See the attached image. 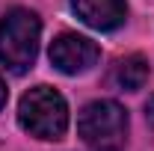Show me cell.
Returning a JSON list of instances; mask_svg holds the SVG:
<instances>
[{"label": "cell", "mask_w": 154, "mask_h": 151, "mask_svg": "<svg viewBox=\"0 0 154 151\" xmlns=\"http://www.w3.org/2000/svg\"><path fill=\"white\" fill-rule=\"evenodd\" d=\"M38 36H42V21L30 9H12L0 21V62L12 71L24 74L33 68L38 54Z\"/></svg>", "instance_id": "obj_1"}, {"label": "cell", "mask_w": 154, "mask_h": 151, "mask_svg": "<svg viewBox=\"0 0 154 151\" xmlns=\"http://www.w3.org/2000/svg\"><path fill=\"white\" fill-rule=\"evenodd\" d=\"M145 119H148V125L154 128V95L148 98V104H145Z\"/></svg>", "instance_id": "obj_7"}, {"label": "cell", "mask_w": 154, "mask_h": 151, "mask_svg": "<svg viewBox=\"0 0 154 151\" xmlns=\"http://www.w3.org/2000/svg\"><path fill=\"white\" fill-rule=\"evenodd\" d=\"M148 74H151V65L142 54H131V57L119 59L113 65V83L125 92H136L148 83Z\"/></svg>", "instance_id": "obj_6"}, {"label": "cell", "mask_w": 154, "mask_h": 151, "mask_svg": "<svg viewBox=\"0 0 154 151\" xmlns=\"http://www.w3.org/2000/svg\"><path fill=\"white\" fill-rule=\"evenodd\" d=\"M71 9L83 24H89L92 30H116L128 18V3L125 0H71Z\"/></svg>", "instance_id": "obj_5"}, {"label": "cell", "mask_w": 154, "mask_h": 151, "mask_svg": "<svg viewBox=\"0 0 154 151\" xmlns=\"http://www.w3.org/2000/svg\"><path fill=\"white\" fill-rule=\"evenodd\" d=\"M3 104H6V83L0 80V107H3Z\"/></svg>", "instance_id": "obj_8"}, {"label": "cell", "mask_w": 154, "mask_h": 151, "mask_svg": "<svg viewBox=\"0 0 154 151\" xmlns=\"http://www.w3.org/2000/svg\"><path fill=\"white\" fill-rule=\"evenodd\" d=\"M77 133L95 151H119L128 139V113L116 101H92L80 110Z\"/></svg>", "instance_id": "obj_3"}, {"label": "cell", "mask_w": 154, "mask_h": 151, "mask_svg": "<svg viewBox=\"0 0 154 151\" xmlns=\"http://www.w3.org/2000/svg\"><path fill=\"white\" fill-rule=\"evenodd\" d=\"M101 51L92 39L77 33H59L51 45V62L62 74H83L98 62Z\"/></svg>", "instance_id": "obj_4"}, {"label": "cell", "mask_w": 154, "mask_h": 151, "mask_svg": "<svg viewBox=\"0 0 154 151\" xmlns=\"http://www.w3.org/2000/svg\"><path fill=\"white\" fill-rule=\"evenodd\" d=\"M18 122L38 139H62V133L68 131V104L57 89L36 86L21 98Z\"/></svg>", "instance_id": "obj_2"}]
</instances>
